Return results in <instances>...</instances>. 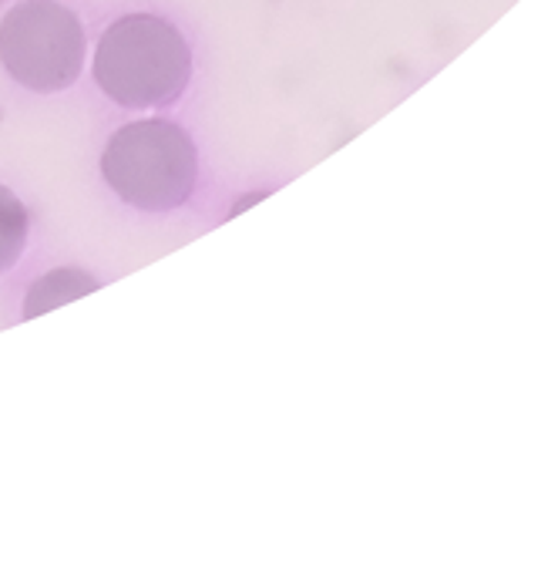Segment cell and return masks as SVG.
<instances>
[{
  "label": "cell",
  "mask_w": 558,
  "mask_h": 562,
  "mask_svg": "<svg viewBox=\"0 0 558 562\" xmlns=\"http://www.w3.org/2000/svg\"><path fill=\"white\" fill-rule=\"evenodd\" d=\"M192 78V50L159 14H128L98 41L94 81L122 109H169Z\"/></svg>",
  "instance_id": "cell-1"
},
{
  "label": "cell",
  "mask_w": 558,
  "mask_h": 562,
  "mask_svg": "<svg viewBox=\"0 0 558 562\" xmlns=\"http://www.w3.org/2000/svg\"><path fill=\"white\" fill-rule=\"evenodd\" d=\"M101 176L118 199L145 213H169L192 199L198 151L192 135L166 119L118 128L101 156Z\"/></svg>",
  "instance_id": "cell-2"
},
{
  "label": "cell",
  "mask_w": 558,
  "mask_h": 562,
  "mask_svg": "<svg viewBox=\"0 0 558 562\" xmlns=\"http://www.w3.org/2000/svg\"><path fill=\"white\" fill-rule=\"evenodd\" d=\"M84 27L58 0H21L0 21V65L27 91L55 94L84 68Z\"/></svg>",
  "instance_id": "cell-3"
},
{
  "label": "cell",
  "mask_w": 558,
  "mask_h": 562,
  "mask_svg": "<svg viewBox=\"0 0 558 562\" xmlns=\"http://www.w3.org/2000/svg\"><path fill=\"white\" fill-rule=\"evenodd\" d=\"M91 290H98V280L88 277V273H81V270H58V273H47V277H41V280L27 290V296H24V317H27V321H31V317H41V314L55 311V306H65V303H71V300L91 293Z\"/></svg>",
  "instance_id": "cell-4"
},
{
  "label": "cell",
  "mask_w": 558,
  "mask_h": 562,
  "mask_svg": "<svg viewBox=\"0 0 558 562\" xmlns=\"http://www.w3.org/2000/svg\"><path fill=\"white\" fill-rule=\"evenodd\" d=\"M27 233H31V216L24 210V202L8 186H0V273L18 267L27 246Z\"/></svg>",
  "instance_id": "cell-5"
}]
</instances>
